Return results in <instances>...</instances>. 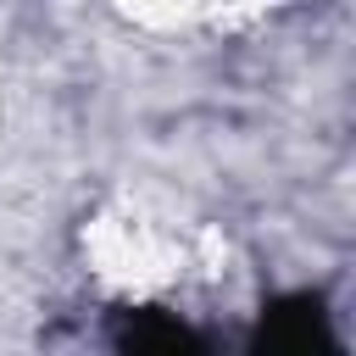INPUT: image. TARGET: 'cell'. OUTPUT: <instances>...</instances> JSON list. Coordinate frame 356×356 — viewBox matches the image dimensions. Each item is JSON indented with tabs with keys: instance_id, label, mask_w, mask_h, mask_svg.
Instances as JSON below:
<instances>
[{
	"instance_id": "obj_1",
	"label": "cell",
	"mask_w": 356,
	"mask_h": 356,
	"mask_svg": "<svg viewBox=\"0 0 356 356\" xmlns=\"http://www.w3.org/2000/svg\"><path fill=\"white\" fill-rule=\"evenodd\" d=\"M256 339L273 345V350H328L334 334H328V306H323V295L300 289V295L273 300V306L261 312Z\"/></svg>"
},
{
	"instance_id": "obj_2",
	"label": "cell",
	"mask_w": 356,
	"mask_h": 356,
	"mask_svg": "<svg viewBox=\"0 0 356 356\" xmlns=\"http://www.w3.org/2000/svg\"><path fill=\"white\" fill-rule=\"evenodd\" d=\"M111 339H117V350H200V345H206L184 317L156 312V306H145V312H122V323H117Z\"/></svg>"
}]
</instances>
